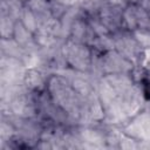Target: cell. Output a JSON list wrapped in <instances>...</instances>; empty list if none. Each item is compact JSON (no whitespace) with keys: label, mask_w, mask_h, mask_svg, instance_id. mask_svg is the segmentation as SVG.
I'll return each mask as SVG.
<instances>
[{"label":"cell","mask_w":150,"mask_h":150,"mask_svg":"<svg viewBox=\"0 0 150 150\" xmlns=\"http://www.w3.org/2000/svg\"><path fill=\"white\" fill-rule=\"evenodd\" d=\"M61 53L70 69L79 73H88L90 70L93 57L90 46L66 39L61 45Z\"/></svg>","instance_id":"6da1fadb"},{"label":"cell","mask_w":150,"mask_h":150,"mask_svg":"<svg viewBox=\"0 0 150 150\" xmlns=\"http://www.w3.org/2000/svg\"><path fill=\"white\" fill-rule=\"evenodd\" d=\"M112 38L115 42V50L131 61L136 67H143L144 48L141 46L132 32L121 29L114 33Z\"/></svg>","instance_id":"7a4b0ae2"},{"label":"cell","mask_w":150,"mask_h":150,"mask_svg":"<svg viewBox=\"0 0 150 150\" xmlns=\"http://www.w3.org/2000/svg\"><path fill=\"white\" fill-rule=\"evenodd\" d=\"M122 131L138 141L150 139V108H143L131 117L122 127Z\"/></svg>","instance_id":"3957f363"},{"label":"cell","mask_w":150,"mask_h":150,"mask_svg":"<svg viewBox=\"0 0 150 150\" xmlns=\"http://www.w3.org/2000/svg\"><path fill=\"white\" fill-rule=\"evenodd\" d=\"M101 63L104 75L105 74H115V73H123V74H131L136 66L121 55L117 50L112 49L101 55Z\"/></svg>","instance_id":"277c9868"},{"label":"cell","mask_w":150,"mask_h":150,"mask_svg":"<svg viewBox=\"0 0 150 150\" xmlns=\"http://www.w3.org/2000/svg\"><path fill=\"white\" fill-rule=\"evenodd\" d=\"M49 73L45 71L40 67L27 68L23 76V86L32 91H41L47 88V81Z\"/></svg>","instance_id":"5b68a950"},{"label":"cell","mask_w":150,"mask_h":150,"mask_svg":"<svg viewBox=\"0 0 150 150\" xmlns=\"http://www.w3.org/2000/svg\"><path fill=\"white\" fill-rule=\"evenodd\" d=\"M1 55L22 60L23 56L26 55V52L13 38L12 39H1Z\"/></svg>","instance_id":"8992f818"},{"label":"cell","mask_w":150,"mask_h":150,"mask_svg":"<svg viewBox=\"0 0 150 150\" xmlns=\"http://www.w3.org/2000/svg\"><path fill=\"white\" fill-rule=\"evenodd\" d=\"M19 20L22 22V25L27 28V29H29L33 34L38 30V28H39V23H38V20H36V16H35V14L26 6V4H25V7H23V9H22V12H21V15H20V18H19Z\"/></svg>","instance_id":"52a82bcc"},{"label":"cell","mask_w":150,"mask_h":150,"mask_svg":"<svg viewBox=\"0 0 150 150\" xmlns=\"http://www.w3.org/2000/svg\"><path fill=\"white\" fill-rule=\"evenodd\" d=\"M16 20H14L9 15H1L0 16V30H1V39H12L14 34Z\"/></svg>","instance_id":"ba28073f"},{"label":"cell","mask_w":150,"mask_h":150,"mask_svg":"<svg viewBox=\"0 0 150 150\" xmlns=\"http://www.w3.org/2000/svg\"><path fill=\"white\" fill-rule=\"evenodd\" d=\"M138 139L122 132L120 143H118V148L120 149H138Z\"/></svg>","instance_id":"9c48e42d"},{"label":"cell","mask_w":150,"mask_h":150,"mask_svg":"<svg viewBox=\"0 0 150 150\" xmlns=\"http://www.w3.org/2000/svg\"><path fill=\"white\" fill-rule=\"evenodd\" d=\"M81 1H84V0H79V2H81Z\"/></svg>","instance_id":"30bf717a"}]
</instances>
